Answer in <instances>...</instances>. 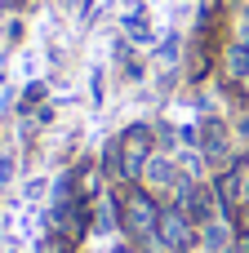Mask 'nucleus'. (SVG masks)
Here are the masks:
<instances>
[{"mask_svg": "<svg viewBox=\"0 0 249 253\" xmlns=\"http://www.w3.org/2000/svg\"><path fill=\"white\" fill-rule=\"evenodd\" d=\"M160 213H165V205L147 191V187H125L120 191V227L138 240V245H151L156 240V231H160Z\"/></svg>", "mask_w": 249, "mask_h": 253, "instance_id": "obj_1", "label": "nucleus"}, {"mask_svg": "<svg viewBox=\"0 0 249 253\" xmlns=\"http://www.w3.org/2000/svg\"><path fill=\"white\" fill-rule=\"evenodd\" d=\"M116 165V173H120V182H143V173H147V165H151V129L147 125H129L116 142H111V151L102 156V165Z\"/></svg>", "mask_w": 249, "mask_h": 253, "instance_id": "obj_2", "label": "nucleus"}, {"mask_svg": "<svg viewBox=\"0 0 249 253\" xmlns=\"http://www.w3.org/2000/svg\"><path fill=\"white\" fill-rule=\"evenodd\" d=\"M156 240H160L165 249H174V253H192V245L200 240V222H196V218H192L183 205H165Z\"/></svg>", "mask_w": 249, "mask_h": 253, "instance_id": "obj_3", "label": "nucleus"}, {"mask_svg": "<svg viewBox=\"0 0 249 253\" xmlns=\"http://www.w3.org/2000/svg\"><path fill=\"white\" fill-rule=\"evenodd\" d=\"M94 227H98V231H116V227H120V196H116V191L98 196V209H94Z\"/></svg>", "mask_w": 249, "mask_h": 253, "instance_id": "obj_4", "label": "nucleus"}, {"mask_svg": "<svg viewBox=\"0 0 249 253\" xmlns=\"http://www.w3.org/2000/svg\"><path fill=\"white\" fill-rule=\"evenodd\" d=\"M227 76L232 80H245L249 76V44H232L227 49Z\"/></svg>", "mask_w": 249, "mask_h": 253, "instance_id": "obj_5", "label": "nucleus"}, {"mask_svg": "<svg viewBox=\"0 0 249 253\" xmlns=\"http://www.w3.org/2000/svg\"><path fill=\"white\" fill-rule=\"evenodd\" d=\"M205 156H209V160H223V156H227V133H223V125H205Z\"/></svg>", "mask_w": 249, "mask_h": 253, "instance_id": "obj_6", "label": "nucleus"}, {"mask_svg": "<svg viewBox=\"0 0 249 253\" xmlns=\"http://www.w3.org/2000/svg\"><path fill=\"white\" fill-rule=\"evenodd\" d=\"M232 227H236V245H241V253H249V205L236 213V222H232Z\"/></svg>", "mask_w": 249, "mask_h": 253, "instance_id": "obj_7", "label": "nucleus"}, {"mask_svg": "<svg viewBox=\"0 0 249 253\" xmlns=\"http://www.w3.org/2000/svg\"><path fill=\"white\" fill-rule=\"evenodd\" d=\"M67 249H71V245H67V240H58V236H53V245H49V249H45V253H67Z\"/></svg>", "mask_w": 249, "mask_h": 253, "instance_id": "obj_8", "label": "nucleus"}, {"mask_svg": "<svg viewBox=\"0 0 249 253\" xmlns=\"http://www.w3.org/2000/svg\"><path fill=\"white\" fill-rule=\"evenodd\" d=\"M236 84H241V93H245V98H249V76H245V80H236Z\"/></svg>", "mask_w": 249, "mask_h": 253, "instance_id": "obj_9", "label": "nucleus"}, {"mask_svg": "<svg viewBox=\"0 0 249 253\" xmlns=\"http://www.w3.org/2000/svg\"><path fill=\"white\" fill-rule=\"evenodd\" d=\"M116 253H138V249H116Z\"/></svg>", "mask_w": 249, "mask_h": 253, "instance_id": "obj_10", "label": "nucleus"}]
</instances>
